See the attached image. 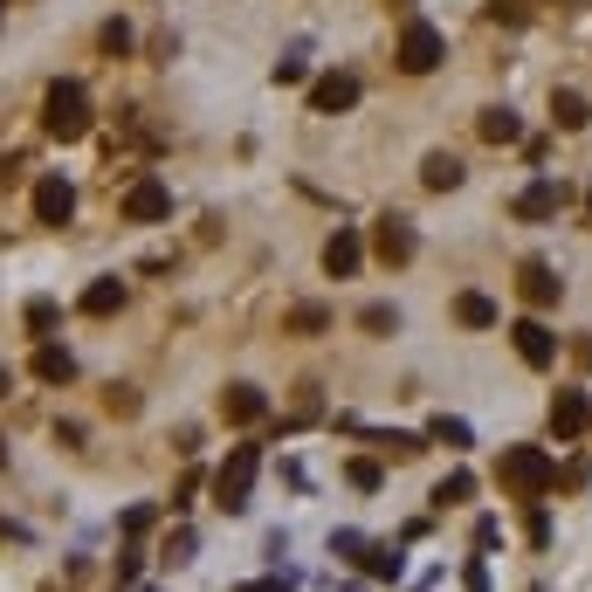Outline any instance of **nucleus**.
Instances as JSON below:
<instances>
[{
    "mask_svg": "<svg viewBox=\"0 0 592 592\" xmlns=\"http://www.w3.org/2000/svg\"><path fill=\"white\" fill-rule=\"evenodd\" d=\"M69 214H76V187L63 172H42L35 179V221L42 227H69Z\"/></svg>",
    "mask_w": 592,
    "mask_h": 592,
    "instance_id": "nucleus-9",
    "label": "nucleus"
},
{
    "mask_svg": "<svg viewBox=\"0 0 592 592\" xmlns=\"http://www.w3.org/2000/svg\"><path fill=\"white\" fill-rule=\"evenodd\" d=\"M358 565H366L372 579H400L406 558H400V545H366V551H358Z\"/></svg>",
    "mask_w": 592,
    "mask_h": 592,
    "instance_id": "nucleus-21",
    "label": "nucleus"
},
{
    "mask_svg": "<svg viewBox=\"0 0 592 592\" xmlns=\"http://www.w3.org/2000/svg\"><path fill=\"white\" fill-rule=\"evenodd\" d=\"M469 496H476V476H469V469H455V476L434 482V503H442V510H448V503H469Z\"/></svg>",
    "mask_w": 592,
    "mask_h": 592,
    "instance_id": "nucleus-23",
    "label": "nucleus"
},
{
    "mask_svg": "<svg viewBox=\"0 0 592 592\" xmlns=\"http://www.w3.org/2000/svg\"><path fill=\"white\" fill-rule=\"evenodd\" d=\"M414 221H406V214H379L372 221V255H379V263L386 269H406V263H414Z\"/></svg>",
    "mask_w": 592,
    "mask_h": 592,
    "instance_id": "nucleus-5",
    "label": "nucleus"
},
{
    "mask_svg": "<svg viewBox=\"0 0 592 592\" xmlns=\"http://www.w3.org/2000/svg\"><path fill=\"white\" fill-rule=\"evenodd\" d=\"M358 104V76L351 69H324L317 83H311V111L317 118H338V111H351Z\"/></svg>",
    "mask_w": 592,
    "mask_h": 592,
    "instance_id": "nucleus-10",
    "label": "nucleus"
},
{
    "mask_svg": "<svg viewBox=\"0 0 592 592\" xmlns=\"http://www.w3.org/2000/svg\"><path fill=\"white\" fill-rule=\"evenodd\" d=\"M421 187L427 193H455L461 187V159H455V152H427V159H421Z\"/></svg>",
    "mask_w": 592,
    "mask_h": 592,
    "instance_id": "nucleus-16",
    "label": "nucleus"
},
{
    "mask_svg": "<svg viewBox=\"0 0 592 592\" xmlns=\"http://www.w3.org/2000/svg\"><path fill=\"white\" fill-rule=\"evenodd\" d=\"M551 124H558V132H585V124H592V104H585L579 90H551Z\"/></svg>",
    "mask_w": 592,
    "mask_h": 592,
    "instance_id": "nucleus-19",
    "label": "nucleus"
},
{
    "mask_svg": "<svg viewBox=\"0 0 592 592\" xmlns=\"http://www.w3.org/2000/svg\"><path fill=\"white\" fill-rule=\"evenodd\" d=\"M510 338H517V358H524L530 372H551L558 366V338H551L545 317H517V324H510Z\"/></svg>",
    "mask_w": 592,
    "mask_h": 592,
    "instance_id": "nucleus-6",
    "label": "nucleus"
},
{
    "mask_svg": "<svg viewBox=\"0 0 592 592\" xmlns=\"http://www.w3.org/2000/svg\"><path fill=\"white\" fill-rule=\"evenodd\" d=\"M166 214H172V187H166V179L145 172V179H132V187H124V221L145 227V221H166Z\"/></svg>",
    "mask_w": 592,
    "mask_h": 592,
    "instance_id": "nucleus-7",
    "label": "nucleus"
},
{
    "mask_svg": "<svg viewBox=\"0 0 592 592\" xmlns=\"http://www.w3.org/2000/svg\"><path fill=\"white\" fill-rule=\"evenodd\" d=\"M565 200H572V187H565V179H530V187L510 200V214H517V221H558Z\"/></svg>",
    "mask_w": 592,
    "mask_h": 592,
    "instance_id": "nucleus-8",
    "label": "nucleus"
},
{
    "mask_svg": "<svg viewBox=\"0 0 592 592\" xmlns=\"http://www.w3.org/2000/svg\"><path fill=\"white\" fill-rule=\"evenodd\" d=\"M255 469H263V448H235V455L221 461V476H214V503H221V510H248Z\"/></svg>",
    "mask_w": 592,
    "mask_h": 592,
    "instance_id": "nucleus-4",
    "label": "nucleus"
},
{
    "mask_svg": "<svg viewBox=\"0 0 592 592\" xmlns=\"http://www.w3.org/2000/svg\"><path fill=\"white\" fill-rule=\"evenodd\" d=\"M42 132L63 138V145H76V138L90 132V90L76 83V76H56V83H48V97H42Z\"/></svg>",
    "mask_w": 592,
    "mask_h": 592,
    "instance_id": "nucleus-2",
    "label": "nucleus"
},
{
    "mask_svg": "<svg viewBox=\"0 0 592 592\" xmlns=\"http://www.w3.org/2000/svg\"><path fill=\"white\" fill-rule=\"evenodd\" d=\"M242 592H290V579H248Z\"/></svg>",
    "mask_w": 592,
    "mask_h": 592,
    "instance_id": "nucleus-37",
    "label": "nucleus"
},
{
    "mask_svg": "<svg viewBox=\"0 0 592 592\" xmlns=\"http://www.w3.org/2000/svg\"><path fill=\"white\" fill-rule=\"evenodd\" d=\"M592 427V400L579 393V386H565V393L551 400V434L558 442H572V434H585Z\"/></svg>",
    "mask_w": 592,
    "mask_h": 592,
    "instance_id": "nucleus-14",
    "label": "nucleus"
},
{
    "mask_svg": "<svg viewBox=\"0 0 592 592\" xmlns=\"http://www.w3.org/2000/svg\"><path fill=\"white\" fill-rule=\"evenodd\" d=\"M345 482H351V489H379V461H372V455H351V461H345Z\"/></svg>",
    "mask_w": 592,
    "mask_h": 592,
    "instance_id": "nucleus-26",
    "label": "nucleus"
},
{
    "mask_svg": "<svg viewBox=\"0 0 592 592\" xmlns=\"http://www.w3.org/2000/svg\"><path fill=\"white\" fill-rule=\"evenodd\" d=\"M14 172H21V159H0V187H14Z\"/></svg>",
    "mask_w": 592,
    "mask_h": 592,
    "instance_id": "nucleus-38",
    "label": "nucleus"
},
{
    "mask_svg": "<svg viewBox=\"0 0 592 592\" xmlns=\"http://www.w3.org/2000/svg\"><path fill=\"white\" fill-rule=\"evenodd\" d=\"M476 132H482L489 145H517V138H524V124H517V111H510V104H489V111L476 118Z\"/></svg>",
    "mask_w": 592,
    "mask_h": 592,
    "instance_id": "nucleus-17",
    "label": "nucleus"
},
{
    "mask_svg": "<svg viewBox=\"0 0 592 592\" xmlns=\"http://www.w3.org/2000/svg\"><path fill=\"white\" fill-rule=\"evenodd\" d=\"M138 558H145L138 545H132V551H124V558H118V592H124V585H132V579H138Z\"/></svg>",
    "mask_w": 592,
    "mask_h": 592,
    "instance_id": "nucleus-35",
    "label": "nucleus"
},
{
    "mask_svg": "<svg viewBox=\"0 0 592 592\" xmlns=\"http://www.w3.org/2000/svg\"><path fill=\"white\" fill-rule=\"evenodd\" d=\"M455 324H469V331H496V324H503V311H496V297L461 290V297H455Z\"/></svg>",
    "mask_w": 592,
    "mask_h": 592,
    "instance_id": "nucleus-15",
    "label": "nucleus"
},
{
    "mask_svg": "<svg viewBox=\"0 0 592 592\" xmlns=\"http://www.w3.org/2000/svg\"><path fill=\"white\" fill-rule=\"evenodd\" d=\"M489 14H496V21H510V29H517V21H524L530 8H524V0H489Z\"/></svg>",
    "mask_w": 592,
    "mask_h": 592,
    "instance_id": "nucleus-33",
    "label": "nucleus"
},
{
    "mask_svg": "<svg viewBox=\"0 0 592 592\" xmlns=\"http://www.w3.org/2000/svg\"><path fill=\"white\" fill-rule=\"evenodd\" d=\"M358 263H366V235H358V227H338V235L324 242V276H358Z\"/></svg>",
    "mask_w": 592,
    "mask_h": 592,
    "instance_id": "nucleus-13",
    "label": "nucleus"
},
{
    "mask_svg": "<svg viewBox=\"0 0 592 592\" xmlns=\"http://www.w3.org/2000/svg\"><path fill=\"white\" fill-rule=\"evenodd\" d=\"M448 63V42H442V29H434V21H406L400 29V69L406 76H427V69H442Z\"/></svg>",
    "mask_w": 592,
    "mask_h": 592,
    "instance_id": "nucleus-3",
    "label": "nucleus"
},
{
    "mask_svg": "<svg viewBox=\"0 0 592 592\" xmlns=\"http://www.w3.org/2000/svg\"><path fill=\"white\" fill-rule=\"evenodd\" d=\"M124 311V282L118 276H97L90 290H83V317H118Z\"/></svg>",
    "mask_w": 592,
    "mask_h": 592,
    "instance_id": "nucleus-18",
    "label": "nucleus"
},
{
    "mask_svg": "<svg viewBox=\"0 0 592 592\" xmlns=\"http://www.w3.org/2000/svg\"><path fill=\"white\" fill-rule=\"evenodd\" d=\"M276 83H303V56H297V48H290V56L276 63Z\"/></svg>",
    "mask_w": 592,
    "mask_h": 592,
    "instance_id": "nucleus-34",
    "label": "nucleus"
},
{
    "mask_svg": "<svg viewBox=\"0 0 592 592\" xmlns=\"http://www.w3.org/2000/svg\"><path fill=\"white\" fill-rule=\"evenodd\" d=\"M152 517H159L152 503H132V510H124V537H145V530H152Z\"/></svg>",
    "mask_w": 592,
    "mask_h": 592,
    "instance_id": "nucleus-30",
    "label": "nucleus"
},
{
    "mask_svg": "<svg viewBox=\"0 0 592 592\" xmlns=\"http://www.w3.org/2000/svg\"><path fill=\"white\" fill-rule=\"evenodd\" d=\"M358 324H366L372 338H386V331H400V311H393V303H366V311H358Z\"/></svg>",
    "mask_w": 592,
    "mask_h": 592,
    "instance_id": "nucleus-25",
    "label": "nucleus"
},
{
    "mask_svg": "<svg viewBox=\"0 0 592 592\" xmlns=\"http://www.w3.org/2000/svg\"><path fill=\"white\" fill-rule=\"evenodd\" d=\"M56 317H63V311H56V297H35L29 311H21V324H29L35 338H48V331H56Z\"/></svg>",
    "mask_w": 592,
    "mask_h": 592,
    "instance_id": "nucleus-24",
    "label": "nucleus"
},
{
    "mask_svg": "<svg viewBox=\"0 0 592 592\" xmlns=\"http://www.w3.org/2000/svg\"><path fill=\"white\" fill-rule=\"evenodd\" d=\"M427 434H434V442H448V448H469V421H448V414H442Z\"/></svg>",
    "mask_w": 592,
    "mask_h": 592,
    "instance_id": "nucleus-27",
    "label": "nucleus"
},
{
    "mask_svg": "<svg viewBox=\"0 0 592 592\" xmlns=\"http://www.w3.org/2000/svg\"><path fill=\"white\" fill-rule=\"evenodd\" d=\"M496 482H503L517 503H545L551 489H558V461H551L545 448L517 442V448H503V461H496Z\"/></svg>",
    "mask_w": 592,
    "mask_h": 592,
    "instance_id": "nucleus-1",
    "label": "nucleus"
},
{
    "mask_svg": "<svg viewBox=\"0 0 592 592\" xmlns=\"http://www.w3.org/2000/svg\"><path fill=\"white\" fill-rule=\"evenodd\" d=\"M282 331H297V338H311V331H331V311H324V303H297V311L282 317Z\"/></svg>",
    "mask_w": 592,
    "mask_h": 592,
    "instance_id": "nucleus-22",
    "label": "nucleus"
},
{
    "mask_svg": "<svg viewBox=\"0 0 592 592\" xmlns=\"http://www.w3.org/2000/svg\"><path fill=\"white\" fill-rule=\"evenodd\" d=\"M35 379H42V386H69V379H76V358H69L63 345H42V351H35Z\"/></svg>",
    "mask_w": 592,
    "mask_h": 592,
    "instance_id": "nucleus-20",
    "label": "nucleus"
},
{
    "mask_svg": "<svg viewBox=\"0 0 592 592\" xmlns=\"http://www.w3.org/2000/svg\"><path fill=\"white\" fill-rule=\"evenodd\" d=\"M379 448H386V455H400V461H406V455H421L427 442H421V434H379Z\"/></svg>",
    "mask_w": 592,
    "mask_h": 592,
    "instance_id": "nucleus-29",
    "label": "nucleus"
},
{
    "mask_svg": "<svg viewBox=\"0 0 592 592\" xmlns=\"http://www.w3.org/2000/svg\"><path fill=\"white\" fill-rule=\"evenodd\" d=\"M585 227H592V193H585Z\"/></svg>",
    "mask_w": 592,
    "mask_h": 592,
    "instance_id": "nucleus-39",
    "label": "nucleus"
},
{
    "mask_svg": "<svg viewBox=\"0 0 592 592\" xmlns=\"http://www.w3.org/2000/svg\"><path fill=\"white\" fill-rule=\"evenodd\" d=\"M0 393H8V372H0Z\"/></svg>",
    "mask_w": 592,
    "mask_h": 592,
    "instance_id": "nucleus-40",
    "label": "nucleus"
},
{
    "mask_svg": "<svg viewBox=\"0 0 592 592\" xmlns=\"http://www.w3.org/2000/svg\"><path fill=\"white\" fill-rule=\"evenodd\" d=\"M0 461H8V442H0Z\"/></svg>",
    "mask_w": 592,
    "mask_h": 592,
    "instance_id": "nucleus-41",
    "label": "nucleus"
},
{
    "mask_svg": "<svg viewBox=\"0 0 592 592\" xmlns=\"http://www.w3.org/2000/svg\"><path fill=\"white\" fill-rule=\"evenodd\" d=\"M221 421L227 427H255V421H269V393H263V386H227V393H221Z\"/></svg>",
    "mask_w": 592,
    "mask_h": 592,
    "instance_id": "nucleus-12",
    "label": "nucleus"
},
{
    "mask_svg": "<svg viewBox=\"0 0 592 592\" xmlns=\"http://www.w3.org/2000/svg\"><path fill=\"white\" fill-rule=\"evenodd\" d=\"M97 42H104V56H124V48H132V21H104Z\"/></svg>",
    "mask_w": 592,
    "mask_h": 592,
    "instance_id": "nucleus-28",
    "label": "nucleus"
},
{
    "mask_svg": "<svg viewBox=\"0 0 592 592\" xmlns=\"http://www.w3.org/2000/svg\"><path fill=\"white\" fill-rule=\"evenodd\" d=\"M461 585H469V592H489V572H482V565H469V572H461Z\"/></svg>",
    "mask_w": 592,
    "mask_h": 592,
    "instance_id": "nucleus-36",
    "label": "nucleus"
},
{
    "mask_svg": "<svg viewBox=\"0 0 592 592\" xmlns=\"http://www.w3.org/2000/svg\"><path fill=\"white\" fill-rule=\"evenodd\" d=\"M517 297L530 303V311H551V303L565 297V282H558L551 263H537V255H530V263H517Z\"/></svg>",
    "mask_w": 592,
    "mask_h": 592,
    "instance_id": "nucleus-11",
    "label": "nucleus"
},
{
    "mask_svg": "<svg viewBox=\"0 0 592 592\" xmlns=\"http://www.w3.org/2000/svg\"><path fill=\"white\" fill-rule=\"evenodd\" d=\"M104 406H111V414H124V421H132V414H138V393H132V386H111V393H104Z\"/></svg>",
    "mask_w": 592,
    "mask_h": 592,
    "instance_id": "nucleus-31",
    "label": "nucleus"
},
{
    "mask_svg": "<svg viewBox=\"0 0 592 592\" xmlns=\"http://www.w3.org/2000/svg\"><path fill=\"white\" fill-rule=\"evenodd\" d=\"M524 530H530V545H551V517H545V503H530V517H524Z\"/></svg>",
    "mask_w": 592,
    "mask_h": 592,
    "instance_id": "nucleus-32",
    "label": "nucleus"
}]
</instances>
